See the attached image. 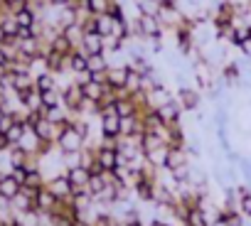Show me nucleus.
I'll return each instance as SVG.
<instances>
[{
  "mask_svg": "<svg viewBox=\"0 0 251 226\" xmlns=\"http://www.w3.org/2000/svg\"><path fill=\"white\" fill-rule=\"evenodd\" d=\"M47 189H50L57 199H69V197H72V182H69L67 172H62V175L47 180Z\"/></svg>",
  "mask_w": 251,
  "mask_h": 226,
  "instance_id": "9",
  "label": "nucleus"
},
{
  "mask_svg": "<svg viewBox=\"0 0 251 226\" xmlns=\"http://www.w3.org/2000/svg\"><path fill=\"white\" fill-rule=\"evenodd\" d=\"M222 79H224V84H234L239 79V64L236 62H226L222 67Z\"/></svg>",
  "mask_w": 251,
  "mask_h": 226,
  "instance_id": "25",
  "label": "nucleus"
},
{
  "mask_svg": "<svg viewBox=\"0 0 251 226\" xmlns=\"http://www.w3.org/2000/svg\"><path fill=\"white\" fill-rule=\"evenodd\" d=\"M96 160H99V165L103 167V172H116V170H118V150H116V148L99 145V148H96Z\"/></svg>",
  "mask_w": 251,
  "mask_h": 226,
  "instance_id": "8",
  "label": "nucleus"
},
{
  "mask_svg": "<svg viewBox=\"0 0 251 226\" xmlns=\"http://www.w3.org/2000/svg\"><path fill=\"white\" fill-rule=\"evenodd\" d=\"M25 131H27V128H25V123H15V126H13V128L8 131V136H5V138H8L10 148H13V145H20V140H23Z\"/></svg>",
  "mask_w": 251,
  "mask_h": 226,
  "instance_id": "26",
  "label": "nucleus"
},
{
  "mask_svg": "<svg viewBox=\"0 0 251 226\" xmlns=\"http://www.w3.org/2000/svg\"><path fill=\"white\" fill-rule=\"evenodd\" d=\"M57 202H59V199H57V197L47 189V184H45V187L40 189L37 199H35V206H37V211H40V214H52V211H54V206H57Z\"/></svg>",
  "mask_w": 251,
  "mask_h": 226,
  "instance_id": "11",
  "label": "nucleus"
},
{
  "mask_svg": "<svg viewBox=\"0 0 251 226\" xmlns=\"http://www.w3.org/2000/svg\"><path fill=\"white\" fill-rule=\"evenodd\" d=\"M35 89H37L40 93H45V91H52V89H59L57 74H52V71H45V74L35 76Z\"/></svg>",
  "mask_w": 251,
  "mask_h": 226,
  "instance_id": "18",
  "label": "nucleus"
},
{
  "mask_svg": "<svg viewBox=\"0 0 251 226\" xmlns=\"http://www.w3.org/2000/svg\"><path fill=\"white\" fill-rule=\"evenodd\" d=\"M108 15H111V20H128V18H126V10H123V5L118 3V0H116V3L111 5Z\"/></svg>",
  "mask_w": 251,
  "mask_h": 226,
  "instance_id": "29",
  "label": "nucleus"
},
{
  "mask_svg": "<svg viewBox=\"0 0 251 226\" xmlns=\"http://www.w3.org/2000/svg\"><path fill=\"white\" fill-rule=\"evenodd\" d=\"M108 67H111L108 54H91V57H89V71H91V74L108 71Z\"/></svg>",
  "mask_w": 251,
  "mask_h": 226,
  "instance_id": "20",
  "label": "nucleus"
},
{
  "mask_svg": "<svg viewBox=\"0 0 251 226\" xmlns=\"http://www.w3.org/2000/svg\"><path fill=\"white\" fill-rule=\"evenodd\" d=\"M79 49L86 52L89 57H91V54H106V37H101L99 32H86Z\"/></svg>",
  "mask_w": 251,
  "mask_h": 226,
  "instance_id": "7",
  "label": "nucleus"
},
{
  "mask_svg": "<svg viewBox=\"0 0 251 226\" xmlns=\"http://www.w3.org/2000/svg\"><path fill=\"white\" fill-rule=\"evenodd\" d=\"M182 165H190V153H187V148H185V150H173V148H170V153H168V160H165V167H163V170L173 172L175 167H182Z\"/></svg>",
  "mask_w": 251,
  "mask_h": 226,
  "instance_id": "15",
  "label": "nucleus"
},
{
  "mask_svg": "<svg viewBox=\"0 0 251 226\" xmlns=\"http://www.w3.org/2000/svg\"><path fill=\"white\" fill-rule=\"evenodd\" d=\"M182 226H185V224H182Z\"/></svg>",
  "mask_w": 251,
  "mask_h": 226,
  "instance_id": "34",
  "label": "nucleus"
},
{
  "mask_svg": "<svg viewBox=\"0 0 251 226\" xmlns=\"http://www.w3.org/2000/svg\"><path fill=\"white\" fill-rule=\"evenodd\" d=\"M62 89V106L72 113V116H76L79 118V113H81V106H84V89H81V84L79 81H67V84H62L59 86Z\"/></svg>",
  "mask_w": 251,
  "mask_h": 226,
  "instance_id": "1",
  "label": "nucleus"
},
{
  "mask_svg": "<svg viewBox=\"0 0 251 226\" xmlns=\"http://www.w3.org/2000/svg\"><path fill=\"white\" fill-rule=\"evenodd\" d=\"M99 131H101V138L118 140V138H121V116H118V113L99 116Z\"/></svg>",
  "mask_w": 251,
  "mask_h": 226,
  "instance_id": "5",
  "label": "nucleus"
},
{
  "mask_svg": "<svg viewBox=\"0 0 251 226\" xmlns=\"http://www.w3.org/2000/svg\"><path fill=\"white\" fill-rule=\"evenodd\" d=\"M10 3H15V0H5V5H10Z\"/></svg>",
  "mask_w": 251,
  "mask_h": 226,
  "instance_id": "33",
  "label": "nucleus"
},
{
  "mask_svg": "<svg viewBox=\"0 0 251 226\" xmlns=\"http://www.w3.org/2000/svg\"><path fill=\"white\" fill-rule=\"evenodd\" d=\"M35 136L40 138V140H50V143H57V138H59V131H57V126L52 123V121H47V118H42L35 128Z\"/></svg>",
  "mask_w": 251,
  "mask_h": 226,
  "instance_id": "13",
  "label": "nucleus"
},
{
  "mask_svg": "<svg viewBox=\"0 0 251 226\" xmlns=\"http://www.w3.org/2000/svg\"><path fill=\"white\" fill-rule=\"evenodd\" d=\"M42 106H45V108H54V106H62V89H52V91H45V93H42Z\"/></svg>",
  "mask_w": 251,
  "mask_h": 226,
  "instance_id": "24",
  "label": "nucleus"
},
{
  "mask_svg": "<svg viewBox=\"0 0 251 226\" xmlns=\"http://www.w3.org/2000/svg\"><path fill=\"white\" fill-rule=\"evenodd\" d=\"M128 71H131L128 64H118V67L111 64V69H108V74H106V84H108L113 91H123V89H126V81H128Z\"/></svg>",
  "mask_w": 251,
  "mask_h": 226,
  "instance_id": "6",
  "label": "nucleus"
},
{
  "mask_svg": "<svg viewBox=\"0 0 251 226\" xmlns=\"http://www.w3.org/2000/svg\"><path fill=\"white\" fill-rule=\"evenodd\" d=\"M13 18H15V23H18L20 27H32V25H37V20H40L37 10H32V8H25V10H20V13L13 15Z\"/></svg>",
  "mask_w": 251,
  "mask_h": 226,
  "instance_id": "19",
  "label": "nucleus"
},
{
  "mask_svg": "<svg viewBox=\"0 0 251 226\" xmlns=\"http://www.w3.org/2000/svg\"><path fill=\"white\" fill-rule=\"evenodd\" d=\"M62 32L67 35V40H69V42H72L74 47H81V40H84V35H86V32H84V27H81L79 23H74V25L64 27Z\"/></svg>",
  "mask_w": 251,
  "mask_h": 226,
  "instance_id": "22",
  "label": "nucleus"
},
{
  "mask_svg": "<svg viewBox=\"0 0 251 226\" xmlns=\"http://www.w3.org/2000/svg\"><path fill=\"white\" fill-rule=\"evenodd\" d=\"M239 211H241L244 216H249V219H251V194L239 199Z\"/></svg>",
  "mask_w": 251,
  "mask_h": 226,
  "instance_id": "30",
  "label": "nucleus"
},
{
  "mask_svg": "<svg viewBox=\"0 0 251 226\" xmlns=\"http://www.w3.org/2000/svg\"><path fill=\"white\" fill-rule=\"evenodd\" d=\"M47 3H50L52 8H67V5H69V0H47Z\"/></svg>",
  "mask_w": 251,
  "mask_h": 226,
  "instance_id": "32",
  "label": "nucleus"
},
{
  "mask_svg": "<svg viewBox=\"0 0 251 226\" xmlns=\"http://www.w3.org/2000/svg\"><path fill=\"white\" fill-rule=\"evenodd\" d=\"M113 3L116 0H86V8H89L91 15H108Z\"/></svg>",
  "mask_w": 251,
  "mask_h": 226,
  "instance_id": "21",
  "label": "nucleus"
},
{
  "mask_svg": "<svg viewBox=\"0 0 251 226\" xmlns=\"http://www.w3.org/2000/svg\"><path fill=\"white\" fill-rule=\"evenodd\" d=\"M67 177H69V182H72V189H84V187H89L91 172H89L84 165H76V167H69V170H67Z\"/></svg>",
  "mask_w": 251,
  "mask_h": 226,
  "instance_id": "10",
  "label": "nucleus"
},
{
  "mask_svg": "<svg viewBox=\"0 0 251 226\" xmlns=\"http://www.w3.org/2000/svg\"><path fill=\"white\" fill-rule=\"evenodd\" d=\"M69 71H72V76L89 71V54H86V52H81L79 47L69 54Z\"/></svg>",
  "mask_w": 251,
  "mask_h": 226,
  "instance_id": "12",
  "label": "nucleus"
},
{
  "mask_svg": "<svg viewBox=\"0 0 251 226\" xmlns=\"http://www.w3.org/2000/svg\"><path fill=\"white\" fill-rule=\"evenodd\" d=\"M96 32L101 37H106V40L113 35V20H111V15H96Z\"/></svg>",
  "mask_w": 251,
  "mask_h": 226,
  "instance_id": "23",
  "label": "nucleus"
},
{
  "mask_svg": "<svg viewBox=\"0 0 251 226\" xmlns=\"http://www.w3.org/2000/svg\"><path fill=\"white\" fill-rule=\"evenodd\" d=\"M158 111V116H160V121L165 123V126H180V121H182V106L177 103V98H173V101H168V103H163L160 108H155Z\"/></svg>",
  "mask_w": 251,
  "mask_h": 226,
  "instance_id": "4",
  "label": "nucleus"
},
{
  "mask_svg": "<svg viewBox=\"0 0 251 226\" xmlns=\"http://www.w3.org/2000/svg\"><path fill=\"white\" fill-rule=\"evenodd\" d=\"M50 49H54V52H59V54H64V57H69L76 47L67 40V35L64 32H57L54 37H52V42H50Z\"/></svg>",
  "mask_w": 251,
  "mask_h": 226,
  "instance_id": "17",
  "label": "nucleus"
},
{
  "mask_svg": "<svg viewBox=\"0 0 251 226\" xmlns=\"http://www.w3.org/2000/svg\"><path fill=\"white\" fill-rule=\"evenodd\" d=\"M10 175H13L20 184H25V180H27V170H25V167H13V172H10Z\"/></svg>",
  "mask_w": 251,
  "mask_h": 226,
  "instance_id": "31",
  "label": "nucleus"
},
{
  "mask_svg": "<svg viewBox=\"0 0 251 226\" xmlns=\"http://www.w3.org/2000/svg\"><path fill=\"white\" fill-rule=\"evenodd\" d=\"M15 116H13V111L10 113H0V136H8V131L15 126Z\"/></svg>",
  "mask_w": 251,
  "mask_h": 226,
  "instance_id": "28",
  "label": "nucleus"
},
{
  "mask_svg": "<svg viewBox=\"0 0 251 226\" xmlns=\"http://www.w3.org/2000/svg\"><path fill=\"white\" fill-rule=\"evenodd\" d=\"M175 98H177V103L182 106V111H185V113L197 111V108H200V103H202V93H200V89H197V86H187V84L177 89Z\"/></svg>",
  "mask_w": 251,
  "mask_h": 226,
  "instance_id": "3",
  "label": "nucleus"
},
{
  "mask_svg": "<svg viewBox=\"0 0 251 226\" xmlns=\"http://www.w3.org/2000/svg\"><path fill=\"white\" fill-rule=\"evenodd\" d=\"M91 226H116V216L111 211H99L94 219H91Z\"/></svg>",
  "mask_w": 251,
  "mask_h": 226,
  "instance_id": "27",
  "label": "nucleus"
},
{
  "mask_svg": "<svg viewBox=\"0 0 251 226\" xmlns=\"http://www.w3.org/2000/svg\"><path fill=\"white\" fill-rule=\"evenodd\" d=\"M23 184L13 177V175H3V180H0V197H5V199H15L20 194Z\"/></svg>",
  "mask_w": 251,
  "mask_h": 226,
  "instance_id": "14",
  "label": "nucleus"
},
{
  "mask_svg": "<svg viewBox=\"0 0 251 226\" xmlns=\"http://www.w3.org/2000/svg\"><path fill=\"white\" fill-rule=\"evenodd\" d=\"M81 89H84V98H89V101H101L103 93H106V84H99V81H94V79L84 81Z\"/></svg>",
  "mask_w": 251,
  "mask_h": 226,
  "instance_id": "16",
  "label": "nucleus"
},
{
  "mask_svg": "<svg viewBox=\"0 0 251 226\" xmlns=\"http://www.w3.org/2000/svg\"><path fill=\"white\" fill-rule=\"evenodd\" d=\"M84 145H86V140L74 131V128H67V131H62L59 133V138H57V148H59V153L62 155H74V153H81L84 150Z\"/></svg>",
  "mask_w": 251,
  "mask_h": 226,
  "instance_id": "2",
  "label": "nucleus"
}]
</instances>
